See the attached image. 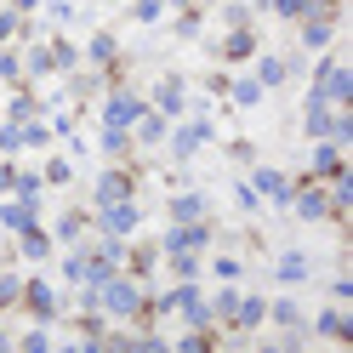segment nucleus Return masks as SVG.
<instances>
[{
	"label": "nucleus",
	"instance_id": "f257e3e1",
	"mask_svg": "<svg viewBox=\"0 0 353 353\" xmlns=\"http://www.w3.org/2000/svg\"><path fill=\"white\" fill-rule=\"evenodd\" d=\"M97 307H103L108 319H143V314H148V296H143V285L120 268L114 279L97 285Z\"/></svg>",
	"mask_w": 353,
	"mask_h": 353
},
{
	"label": "nucleus",
	"instance_id": "72a5a7b5",
	"mask_svg": "<svg viewBox=\"0 0 353 353\" xmlns=\"http://www.w3.org/2000/svg\"><path fill=\"white\" fill-rule=\"evenodd\" d=\"M17 347H29V353H46V347H52V336L34 325V330H23V336H17Z\"/></svg>",
	"mask_w": 353,
	"mask_h": 353
},
{
	"label": "nucleus",
	"instance_id": "1a4fd4ad",
	"mask_svg": "<svg viewBox=\"0 0 353 353\" xmlns=\"http://www.w3.org/2000/svg\"><path fill=\"white\" fill-rule=\"evenodd\" d=\"M97 211H103V234H114V239H131V234H137V205H131V200L97 205Z\"/></svg>",
	"mask_w": 353,
	"mask_h": 353
},
{
	"label": "nucleus",
	"instance_id": "a19ab883",
	"mask_svg": "<svg viewBox=\"0 0 353 353\" xmlns=\"http://www.w3.org/2000/svg\"><path fill=\"white\" fill-rule=\"evenodd\" d=\"M0 80H23V63H17V57H0Z\"/></svg>",
	"mask_w": 353,
	"mask_h": 353
},
{
	"label": "nucleus",
	"instance_id": "9d476101",
	"mask_svg": "<svg viewBox=\"0 0 353 353\" xmlns=\"http://www.w3.org/2000/svg\"><path fill=\"white\" fill-rule=\"evenodd\" d=\"M23 307H29V314H34L40 325H46V319L57 314V291H52L46 279H23Z\"/></svg>",
	"mask_w": 353,
	"mask_h": 353
},
{
	"label": "nucleus",
	"instance_id": "4be33fe9",
	"mask_svg": "<svg viewBox=\"0 0 353 353\" xmlns=\"http://www.w3.org/2000/svg\"><path fill=\"white\" fill-rule=\"evenodd\" d=\"M0 223H6L12 234H23V228H34V200H12L6 211H0Z\"/></svg>",
	"mask_w": 353,
	"mask_h": 353
},
{
	"label": "nucleus",
	"instance_id": "423d86ee",
	"mask_svg": "<svg viewBox=\"0 0 353 353\" xmlns=\"http://www.w3.org/2000/svg\"><path fill=\"white\" fill-rule=\"evenodd\" d=\"M211 245V223H171L160 239V256L165 251H205Z\"/></svg>",
	"mask_w": 353,
	"mask_h": 353
},
{
	"label": "nucleus",
	"instance_id": "ea45409f",
	"mask_svg": "<svg viewBox=\"0 0 353 353\" xmlns=\"http://www.w3.org/2000/svg\"><path fill=\"white\" fill-rule=\"evenodd\" d=\"M234 194H239V205H245V211H256V205H262V194H256V188H251V183H239V188H234Z\"/></svg>",
	"mask_w": 353,
	"mask_h": 353
},
{
	"label": "nucleus",
	"instance_id": "c85d7f7f",
	"mask_svg": "<svg viewBox=\"0 0 353 353\" xmlns=\"http://www.w3.org/2000/svg\"><path fill=\"white\" fill-rule=\"evenodd\" d=\"M80 234H85V216H80V211H69V216L57 223V239H69V245H80Z\"/></svg>",
	"mask_w": 353,
	"mask_h": 353
},
{
	"label": "nucleus",
	"instance_id": "393cba45",
	"mask_svg": "<svg viewBox=\"0 0 353 353\" xmlns=\"http://www.w3.org/2000/svg\"><path fill=\"white\" fill-rule=\"evenodd\" d=\"M17 125H23V148H46L52 143V125L46 120H17Z\"/></svg>",
	"mask_w": 353,
	"mask_h": 353
},
{
	"label": "nucleus",
	"instance_id": "a211bd4d",
	"mask_svg": "<svg viewBox=\"0 0 353 353\" xmlns=\"http://www.w3.org/2000/svg\"><path fill=\"white\" fill-rule=\"evenodd\" d=\"M17 251H23L29 262H46V256H52V234L40 228V223H34V228H23V234H17Z\"/></svg>",
	"mask_w": 353,
	"mask_h": 353
},
{
	"label": "nucleus",
	"instance_id": "f03ea898",
	"mask_svg": "<svg viewBox=\"0 0 353 353\" xmlns=\"http://www.w3.org/2000/svg\"><path fill=\"white\" fill-rule=\"evenodd\" d=\"M165 143H171L176 160H194V154L211 143V120H205V114H194V120H183V125H171V131H165Z\"/></svg>",
	"mask_w": 353,
	"mask_h": 353
},
{
	"label": "nucleus",
	"instance_id": "cd10ccee",
	"mask_svg": "<svg viewBox=\"0 0 353 353\" xmlns=\"http://www.w3.org/2000/svg\"><path fill=\"white\" fill-rule=\"evenodd\" d=\"M268 12H279V17H291V23H302L307 17V0H262Z\"/></svg>",
	"mask_w": 353,
	"mask_h": 353
},
{
	"label": "nucleus",
	"instance_id": "ddd939ff",
	"mask_svg": "<svg viewBox=\"0 0 353 353\" xmlns=\"http://www.w3.org/2000/svg\"><path fill=\"white\" fill-rule=\"evenodd\" d=\"M148 108H154V114H165V120H176V114L188 108V103H183V80H160V85H154V103H148Z\"/></svg>",
	"mask_w": 353,
	"mask_h": 353
},
{
	"label": "nucleus",
	"instance_id": "c9c22d12",
	"mask_svg": "<svg viewBox=\"0 0 353 353\" xmlns=\"http://www.w3.org/2000/svg\"><path fill=\"white\" fill-rule=\"evenodd\" d=\"M223 23L228 29H251V6H223Z\"/></svg>",
	"mask_w": 353,
	"mask_h": 353
},
{
	"label": "nucleus",
	"instance_id": "412c9836",
	"mask_svg": "<svg viewBox=\"0 0 353 353\" xmlns=\"http://www.w3.org/2000/svg\"><path fill=\"white\" fill-rule=\"evenodd\" d=\"M228 97H234V108H262V85H256V74H239V80L228 85Z\"/></svg>",
	"mask_w": 353,
	"mask_h": 353
},
{
	"label": "nucleus",
	"instance_id": "b1692460",
	"mask_svg": "<svg viewBox=\"0 0 353 353\" xmlns=\"http://www.w3.org/2000/svg\"><path fill=\"white\" fill-rule=\"evenodd\" d=\"M268 319L285 325V330H302V307H296L291 296H279V302H268Z\"/></svg>",
	"mask_w": 353,
	"mask_h": 353
},
{
	"label": "nucleus",
	"instance_id": "4c0bfd02",
	"mask_svg": "<svg viewBox=\"0 0 353 353\" xmlns=\"http://www.w3.org/2000/svg\"><path fill=\"white\" fill-rule=\"evenodd\" d=\"M40 176H46V183H57V188H63V183H69V160H52L46 171H40Z\"/></svg>",
	"mask_w": 353,
	"mask_h": 353
},
{
	"label": "nucleus",
	"instance_id": "6e6552de",
	"mask_svg": "<svg viewBox=\"0 0 353 353\" xmlns=\"http://www.w3.org/2000/svg\"><path fill=\"white\" fill-rule=\"evenodd\" d=\"M314 330L325 342H353V314L336 302V307H319V319H314Z\"/></svg>",
	"mask_w": 353,
	"mask_h": 353
},
{
	"label": "nucleus",
	"instance_id": "39448f33",
	"mask_svg": "<svg viewBox=\"0 0 353 353\" xmlns=\"http://www.w3.org/2000/svg\"><path fill=\"white\" fill-rule=\"evenodd\" d=\"M143 108H148V103H143L137 92H108V97H103V125H120V131H131Z\"/></svg>",
	"mask_w": 353,
	"mask_h": 353
},
{
	"label": "nucleus",
	"instance_id": "7ed1b4c3",
	"mask_svg": "<svg viewBox=\"0 0 353 353\" xmlns=\"http://www.w3.org/2000/svg\"><path fill=\"white\" fill-rule=\"evenodd\" d=\"M342 165H347V148H342V143L319 137L314 148H307V176H314V183H325V176H336Z\"/></svg>",
	"mask_w": 353,
	"mask_h": 353
},
{
	"label": "nucleus",
	"instance_id": "37998d69",
	"mask_svg": "<svg viewBox=\"0 0 353 353\" xmlns=\"http://www.w3.org/2000/svg\"><path fill=\"white\" fill-rule=\"evenodd\" d=\"M0 347H12V336H6V330H0Z\"/></svg>",
	"mask_w": 353,
	"mask_h": 353
},
{
	"label": "nucleus",
	"instance_id": "79ce46f5",
	"mask_svg": "<svg viewBox=\"0 0 353 353\" xmlns=\"http://www.w3.org/2000/svg\"><path fill=\"white\" fill-rule=\"evenodd\" d=\"M40 6V0H12V12H34Z\"/></svg>",
	"mask_w": 353,
	"mask_h": 353
},
{
	"label": "nucleus",
	"instance_id": "5701e85b",
	"mask_svg": "<svg viewBox=\"0 0 353 353\" xmlns=\"http://www.w3.org/2000/svg\"><path fill=\"white\" fill-rule=\"evenodd\" d=\"M85 57H92L97 69H114V57H120V46H114V34H92V46H85Z\"/></svg>",
	"mask_w": 353,
	"mask_h": 353
},
{
	"label": "nucleus",
	"instance_id": "c756f323",
	"mask_svg": "<svg viewBox=\"0 0 353 353\" xmlns=\"http://www.w3.org/2000/svg\"><path fill=\"white\" fill-rule=\"evenodd\" d=\"M131 17H137V23H160V17H165V0H137Z\"/></svg>",
	"mask_w": 353,
	"mask_h": 353
},
{
	"label": "nucleus",
	"instance_id": "aec40b11",
	"mask_svg": "<svg viewBox=\"0 0 353 353\" xmlns=\"http://www.w3.org/2000/svg\"><path fill=\"white\" fill-rule=\"evenodd\" d=\"M291 80V63L285 57H256V85L262 92H274V85H285Z\"/></svg>",
	"mask_w": 353,
	"mask_h": 353
},
{
	"label": "nucleus",
	"instance_id": "dca6fc26",
	"mask_svg": "<svg viewBox=\"0 0 353 353\" xmlns=\"http://www.w3.org/2000/svg\"><path fill=\"white\" fill-rule=\"evenodd\" d=\"M171 223H205V194H194V188L171 194Z\"/></svg>",
	"mask_w": 353,
	"mask_h": 353
},
{
	"label": "nucleus",
	"instance_id": "473e14b6",
	"mask_svg": "<svg viewBox=\"0 0 353 353\" xmlns=\"http://www.w3.org/2000/svg\"><path fill=\"white\" fill-rule=\"evenodd\" d=\"M23 74H34V80H40V74H52V52H46V46H34L29 63H23Z\"/></svg>",
	"mask_w": 353,
	"mask_h": 353
},
{
	"label": "nucleus",
	"instance_id": "e433bc0d",
	"mask_svg": "<svg viewBox=\"0 0 353 353\" xmlns=\"http://www.w3.org/2000/svg\"><path fill=\"white\" fill-rule=\"evenodd\" d=\"M34 108H40V103H34L29 92H17V97H12V120H29V114H34Z\"/></svg>",
	"mask_w": 353,
	"mask_h": 353
},
{
	"label": "nucleus",
	"instance_id": "a878e982",
	"mask_svg": "<svg viewBox=\"0 0 353 353\" xmlns=\"http://www.w3.org/2000/svg\"><path fill=\"white\" fill-rule=\"evenodd\" d=\"M103 154H131V131H120V125H103Z\"/></svg>",
	"mask_w": 353,
	"mask_h": 353
},
{
	"label": "nucleus",
	"instance_id": "f704fd0d",
	"mask_svg": "<svg viewBox=\"0 0 353 353\" xmlns=\"http://www.w3.org/2000/svg\"><path fill=\"white\" fill-rule=\"evenodd\" d=\"M17 29H23V12H12V6H0V40H12Z\"/></svg>",
	"mask_w": 353,
	"mask_h": 353
},
{
	"label": "nucleus",
	"instance_id": "f3484780",
	"mask_svg": "<svg viewBox=\"0 0 353 353\" xmlns=\"http://www.w3.org/2000/svg\"><path fill=\"white\" fill-rule=\"evenodd\" d=\"M114 200H131V176L125 171H103L97 176V205H114Z\"/></svg>",
	"mask_w": 353,
	"mask_h": 353
},
{
	"label": "nucleus",
	"instance_id": "9b49d317",
	"mask_svg": "<svg viewBox=\"0 0 353 353\" xmlns=\"http://www.w3.org/2000/svg\"><path fill=\"white\" fill-rule=\"evenodd\" d=\"M336 40V17H302V52H330Z\"/></svg>",
	"mask_w": 353,
	"mask_h": 353
},
{
	"label": "nucleus",
	"instance_id": "7c9ffc66",
	"mask_svg": "<svg viewBox=\"0 0 353 353\" xmlns=\"http://www.w3.org/2000/svg\"><path fill=\"white\" fill-rule=\"evenodd\" d=\"M12 302H23V279H17V274H0V307H12Z\"/></svg>",
	"mask_w": 353,
	"mask_h": 353
},
{
	"label": "nucleus",
	"instance_id": "20e7f679",
	"mask_svg": "<svg viewBox=\"0 0 353 353\" xmlns=\"http://www.w3.org/2000/svg\"><path fill=\"white\" fill-rule=\"evenodd\" d=\"M291 211L302 216V223H325V216H330V200H325V183H314V176H307L302 188H291Z\"/></svg>",
	"mask_w": 353,
	"mask_h": 353
},
{
	"label": "nucleus",
	"instance_id": "2f4dec72",
	"mask_svg": "<svg viewBox=\"0 0 353 353\" xmlns=\"http://www.w3.org/2000/svg\"><path fill=\"white\" fill-rule=\"evenodd\" d=\"M52 69L74 74V69H80V52H74V46H52Z\"/></svg>",
	"mask_w": 353,
	"mask_h": 353
},
{
	"label": "nucleus",
	"instance_id": "58836bf2",
	"mask_svg": "<svg viewBox=\"0 0 353 353\" xmlns=\"http://www.w3.org/2000/svg\"><path fill=\"white\" fill-rule=\"evenodd\" d=\"M211 268H216V279H239V262H234V256H216Z\"/></svg>",
	"mask_w": 353,
	"mask_h": 353
},
{
	"label": "nucleus",
	"instance_id": "f8f14e48",
	"mask_svg": "<svg viewBox=\"0 0 353 353\" xmlns=\"http://www.w3.org/2000/svg\"><path fill=\"white\" fill-rule=\"evenodd\" d=\"M228 325H234V330H256V325H268V302L239 291V302H234V319H228Z\"/></svg>",
	"mask_w": 353,
	"mask_h": 353
},
{
	"label": "nucleus",
	"instance_id": "2eb2a0df",
	"mask_svg": "<svg viewBox=\"0 0 353 353\" xmlns=\"http://www.w3.org/2000/svg\"><path fill=\"white\" fill-rule=\"evenodd\" d=\"M307 274H314V262H307V251H285V256L274 262V279H279V285H302Z\"/></svg>",
	"mask_w": 353,
	"mask_h": 353
},
{
	"label": "nucleus",
	"instance_id": "bb28decb",
	"mask_svg": "<svg viewBox=\"0 0 353 353\" xmlns=\"http://www.w3.org/2000/svg\"><path fill=\"white\" fill-rule=\"evenodd\" d=\"M234 302H239V291H234V285H223V291L211 296V319H234Z\"/></svg>",
	"mask_w": 353,
	"mask_h": 353
},
{
	"label": "nucleus",
	"instance_id": "4468645a",
	"mask_svg": "<svg viewBox=\"0 0 353 353\" xmlns=\"http://www.w3.org/2000/svg\"><path fill=\"white\" fill-rule=\"evenodd\" d=\"M165 114H154V108H143L137 114V125H131V143H143V148H154V143H165Z\"/></svg>",
	"mask_w": 353,
	"mask_h": 353
},
{
	"label": "nucleus",
	"instance_id": "0eeeda50",
	"mask_svg": "<svg viewBox=\"0 0 353 353\" xmlns=\"http://www.w3.org/2000/svg\"><path fill=\"white\" fill-rule=\"evenodd\" d=\"M251 188L262 194V200H274V205H291V188H296V183H291L279 165H256V171H251Z\"/></svg>",
	"mask_w": 353,
	"mask_h": 353
},
{
	"label": "nucleus",
	"instance_id": "6ab92c4d",
	"mask_svg": "<svg viewBox=\"0 0 353 353\" xmlns=\"http://www.w3.org/2000/svg\"><path fill=\"white\" fill-rule=\"evenodd\" d=\"M216 57H228V63L256 57V34H251V29H228V40H223V52H216Z\"/></svg>",
	"mask_w": 353,
	"mask_h": 353
}]
</instances>
